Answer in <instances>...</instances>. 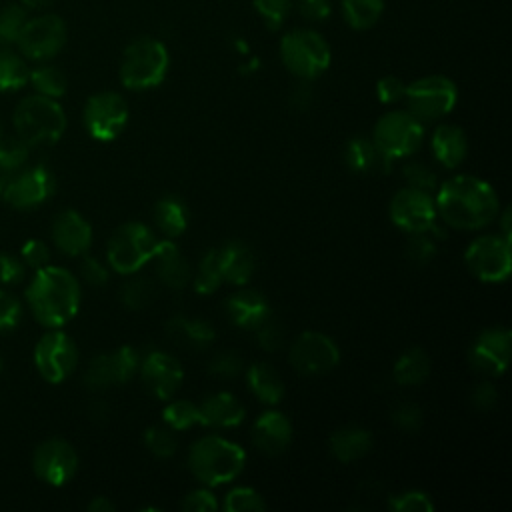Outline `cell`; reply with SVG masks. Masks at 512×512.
Masks as SVG:
<instances>
[{
    "label": "cell",
    "instance_id": "6da1fadb",
    "mask_svg": "<svg viewBox=\"0 0 512 512\" xmlns=\"http://www.w3.org/2000/svg\"><path fill=\"white\" fill-rule=\"evenodd\" d=\"M436 214L452 228L478 230L498 216V196L494 188L470 174L446 180L436 194Z\"/></svg>",
    "mask_w": 512,
    "mask_h": 512
},
{
    "label": "cell",
    "instance_id": "7a4b0ae2",
    "mask_svg": "<svg viewBox=\"0 0 512 512\" xmlns=\"http://www.w3.org/2000/svg\"><path fill=\"white\" fill-rule=\"evenodd\" d=\"M26 302L42 326L60 328L80 308V284L66 268L46 264L36 270L28 284Z\"/></svg>",
    "mask_w": 512,
    "mask_h": 512
},
{
    "label": "cell",
    "instance_id": "3957f363",
    "mask_svg": "<svg viewBox=\"0 0 512 512\" xmlns=\"http://www.w3.org/2000/svg\"><path fill=\"white\" fill-rule=\"evenodd\" d=\"M246 464V452L222 436H202L188 452V468L206 486H220L234 480Z\"/></svg>",
    "mask_w": 512,
    "mask_h": 512
},
{
    "label": "cell",
    "instance_id": "277c9868",
    "mask_svg": "<svg viewBox=\"0 0 512 512\" xmlns=\"http://www.w3.org/2000/svg\"><path fill=\"white\" fill-rule=\"evenodd\" d=\"M170 66V54L162 40L140 36L132 40L120 60V82L128 90H150L164 82Z\"/></svg>",
    "mask_w": 512,
    "mask_h": 512
},
{
    "label": "cell",
    "instance_id": "5b68a950",
    "mask_svg": "<svg viewBox=\"0 0 512 512\" xmlns=\"http://www.w3.org/2000/svg\"><path fill=\"white\" fill-rule=\"evenodd\" d=\"M12 120L16 136L22 138L28 146L54 144L66 130L64 108L56 102V98L42 94L22 98L14 110Z\"/></svg>",
    "mask_w": 512,
    "mask_h": 512
},
{
    "label": "cell",
    "instance_id": "8992f818",
    "mask_svg": "<svg viewBox=\"0 0 512 512\" xmlns=\"http://www.w3.org/2000/svg\"><path fill=\"white\" fill-rule=\"evenodd\" d=\"M280 60L300 80H314L330 66L332 52L326 38L312 28H294L280 40Z\"/></svg>",
    "mask_w": 512,
    "mask_h": 512
},
{
    "label": "cell",
    "instance_id": "52a82bcc",
    "mask_svg": "<svg viewBox=\"0 0 512 512\" xmlns=\"http://www.w3.org/2000/svg\"><path fill=\"white\" fill-rule=\"evenodd\" d=\"M160 246L158 236L140 222H126L108 240L106 258L114 272L134 274L150 262Z\"/></svg>",
    "mask_w": 512,
    "mask_h": 512
},
{
    "label": "cell",
    "instance_id": "ba28073f",
    "mask_svg": "<svg viewBox=\"0 0 512 512\" xmlns=\"http://www.w3.org/2000/svg\"><path fill=\"white\" fill-rule=\"evenodd\" d=\"M424 138L422 120L408 110H392L374 126L372 142L376 150L390 162L414 154Z\"/></svg>",
    "mask_w": 512,
    "mask_h": 512
},
{
    "label": "cell",
    "instance_id": "9c48e42d",
    "mask_svg": "<svg viewBox=\"0 0 512 512\" xmlns=\"http://www.w3.org/2000/svg\"><path fill=\"white\" fill-rule=\"evenodd\" d=\"M66 38V22L58 14L40 12L36 16L26 18L16 40V48L26 60L46 62L64 48Z\"/></svg>",
    "mask_w": 512,
    "mask_h": 512
},
{
    "label": "cell",
    "instance_id": "30bf717a",
    "mask_svg": "<svg viewBox=\"0 0 512 512\" xmlns=\"http://www.w3.org/2000/svg\"><path fill=\"white\" fill-rule=\"evenodd\" d=\"M404 100L418 120H436L456 106L458 88L448 76L428 74L406 84Z\"/></svg>",
    "mask_w": 512,
    "mask_h": 512
},
{
    "label": "cell",
    "instance_id": "8fae6325",
    "mask_svg": "<svg viewBox=\"0 0 512 512\" xmlns=\"http://www.w3.org/2000/svg\"><path fill=\"white\" fill-rule=\"evenodd\" d=\"M468 270L482 282H502L512 270L510 240L502 236H480L464 252Z\"/></svg>",
    "mask_w": 512,
    "mask_h": 512
},
{
    "label": "cell",
    "instance_id": "7c38bea8",
    "mask_svg": "<svg viewBox=\"0 0 512 512\" xmlns=\"http://www.w3.org/2000/svg\"><path fill=\"white\" fill-rule=\"evenodd\" d=\"M128 124V104L112 90L92 94L84 106V126L94 140L110 142L122 134Z\"/></svg>",
    "mask_w": 512,
    "mask_h": 512
},
{
    "label": "cell",
    "instance_id": "4fadbf2b",
    "mask_svg": "<svg viewBox=\"0 0 512 512\" xmlns=\"http://www.w3.org/2000/svg\"><path fill=\"white\" fill-rule=\"evenodd\" d=\"M288 360L298 374L318 376L326 374L340 362V350L336 342L322 332H302L290 346Z\"/></svg>",
    "mask_w": 512,
    "mask_h": 512
},
{
    "label": "cell",
    "instance_id": "5bb4252c",
    "mask_svg": "<svg viewBox=\"0 0 512 512\" xmlns=\"http://www.w3.org/2000/svg\"><path fill=\"white\" fill-rule=\"evenodd\" d=\"M34 364L46 382L66 380L78 364V348L72 338L60 330L44 334L34 348Z\"/></svg>",
    "mask_w": 512,
    "mask_h": 512
},
{
    "label": "cell",
    "instance_id": "9a60e30c",
    "mask_svg": "<svg viewBox=\"0 0 512 512\" xmlns=\"http://www.w3.org/2000/svg\"><path fill=\"white\" fill-rule=\"evenodd\" d=\"M436 204L430 192L418 188H402L390 200V220L408 234L430 232L436 226Z\"/></svg>",
    "mask_w": 512,
    "mask_h": 512
},
{
    "label": "cell",
    "instance_id": "2e32d148",
    "mask_svg": "<svg viewBox=\"0 0 512 512\" xmlns=\"http://www.w3.org/2000/svg\"><path fill=\"white\" fill-rule=\"evenodd\" d=\"M56 190V180L54 174L42 166H30V168H20L18 172H14L4 190L2 196L4 200L18 208V210H26V208H34L42 202H46Z\"/></svg>",
    "mask_w": 512,
    "mask_h": 512
},
{
    "label": "cell",
    "instance_id": "e0dca14e",
    "mask_svg": "<svg viewBox=\"0 0 512 512\" xmlns=\"http://www.w3.org/2000/svg\"><path fill=\"white\" fill-rule=\"evenodd\" d=\"M140 366V356L132 346H120L114 352L98 354L84 372V384L90 390H106L128 382Z\"/></svg>",
    "mask_w": 512,
    "mask_h": 512
},
{
    "label": "cell",
    "instance_id": "ac0fdd59",
    "mask_svg": "<svg viewBox=\"0 0 512 512\" xmlns=\"http://www.w3.org/2000/svg\"><path fill=\"white\" fill-rule=\"evenodd\" d=\"M32 468L42 482L50 486H64L78 470V454L70 442L62 438H48L34 450Z\"/></svg>",
    "mask_w": 512,
    "mask_h": 512
},
{
    "label": "cell",
    "instance_id": "d6986e66",
    "mask_svg": "<svg viewBox=\"0 0 512 512\" xmlns=\"http://www.w3.org/2000/svg\"><path fill=\"white\" fill-rule=\"evenodd\" d=\"M512 350V334L504 326H494L478 334L468 360L472 368L486 376H500L508 368Z\"/></svg>",
    "mask_w": 512,
    "mask_h": 512
},
{
    "label": "cell",
    "instance_id": "ffe728a7",
    "mask_svg": "<svg viewBox=\"0 0 512 512\" xmlns=\"http://www.w3.org/2000/svg\"><path fill=\"white\" fill-rule=\"evenodd\" d=\"M138 368L146 390L160 400L172 398L184 380L180 362L166 352H150Z\"/></svg>",
    "mask_w": 512,
    "mask_h": 512
},
{
    "label": "cell",
    "instance_id": "44dd1931",
    "mask_svg": "<svg viewBox=\"0 0 512 512\" xmlns=\"http://www.w3.org/2000/svg\"><path fill=\"white\" fill-rule=\"evenodd\" d=\"M52 240L60 252L68 256H82L92 244V228L76 210H64L54 218Z\"/></svg>",
    "mask_w": 512,
    "mask_h": 512
},
{
    "label": "cell",
    "instance_id": "7402d4cb",
    "mask_svg": "<svg viewBox=\"0 0 512 512\" xmlns=\"http://www.w3.org/2000/svg\"><path fill=\"white\" fill-rule=\"evenodd\" d=\"M292 440V424L290 420L276 410L264 412L252 428V442L254 446L268 456L282 454Z\"/></svg>",
    "mask_w": 512,
    "mask_h": 512
},
{
    "label": "cell",
    "instance_id": "603a6c76",
    "mask_svg": "<svg viewBox=\"0 0 512 512\" xmlns=\"http://www.w3.org/2000/svg\"><path fill=\"white\" fill-rule=\"evenodd\" d=\"M226 314L232 324L254 330L272 314V310L260 292L238 290L226 300Z\"/></svg>",
    "mask_w": 512,
    "mask_h": 512
},
{
    "label": "cell",
    "instance_id": "cb8c5ba5",
    "mask_svg": "<svg viewBox=\"0 0 512 512\" xmlns=\"http://www.w3.org/2000/svg\"><path fill=\"white\" fill-rule=\"evenodd\" d=\"M200 424L212 428H232L244 420V406L230 392H216L198 404Z\"/></svg>",
    "mask_w": 512,
    "mask_h": 512
},
{
    "label": "cell",
    "instance_id": "d4e9b609",
    "mask_svg": "<svg viewBox=\"0 0 512 512\" xmlns=\"http://www.w3.org/2000/svg\"><path fill=\"white\" fill-rule=\"evenodd\" d=\"M156 262V272L162 284L174 290H182L190 280L188 262L182 258L178 246L168 238L160 240V246L152 258Z\"/></svg>",
    "mask_w": 512,
    "mask_h": 512
},
{
    "label": "cell",
    "instance_id": "484cf974",
    "mask_svg": "<svg viewBox=\"0 0 512 512\" xmlns=\"http://www.w3.org/2000/svg\"><path fill=\"white\" fill-rule=\"evenodd\" d=\"M434 158L444 168H456L462 164L468 152V140L462 128L454 124H442L432 134Z\"/></svg>",
    "mask_w": 512,
    "mask_h": 512
},
{
    "label": "cell",
    "instance_id": "4316f807",
    "mask_svg": "<svg viewBox=\"0 0 512 512\" xmlns=\"http://www.w3.org/2000/svg\"><path fill=\"white\" fill-rule=\"evenodd\" d=\"M372 448V434L360 426H346L330 436V452L340 462H354Z\"/></svg>",
    "mask_w": 512,
    "mask_h": 512
},
{
    "label": "cell",
    "instance_id": "83f0119b",
    "mask_svg": "<svg viewBox=\"0 0 512 512\" xmlns=\"http://www.w3.org/2000/svg\"><path fill=\"white\" fill-rule=\"evenodd\" d=\"M220 252H222L224 282L236 284V286L248 284L256 268L252 250L242 242H228L224 248H220Z\"/></svg>",
    "mask_w": 512,
    "mask_h": 512
},
{
    "label": "cell",
    "instance_id": "f1b7e54d",
    "mask_svg": "<svg viewBox=\"0 0 512 512\" xmlns=\"http://www.w3.org/2000/svg\"><path fill=\"white\" fill-rule=\"evenodd\" d=\"M344 162L350 170H354L358 174H366V172H374V170H388L392 164L376 150L372 140L362 138V136L348 140V144L344 148Z\"/></svg>",
    "mask_w": 512,
    "mask_h": 512
},
{
    "label": "cell",
    "instance_id": "f546056e",
    "mask_svg": "<svg viewBox=\"0 0 512 512\" xmlns=\"http://www.w3.org/2000/svg\"><path fill=\"white\" fill-rule=\"evenodd\" d=\"M246 382L252 394L264 404H278L284 396V382L280 374L266 362L252 364L246 372Z\"/></svg>",
    "mask_w": 512,
    "mask_h": 512
},
{
    "label": "cell",
    "instance_id": "4dcf8cb0",
    "mask_svg": "<svg viewBox=\"0 0 512 512\" xmlns=\"http://www.w3.org/2000/svg\"><path fill=\"white\" fill-rule=\"evenodd\" d=\"M154 224L166 238H178L188 226V210L182 200L164 196L154 206Z\"/></svg>",
    "mask_w": 512,
    "mask_h": 512
},
{
    "label": "cell",
    "instance_id": "1f68e13d",
    "mask_svg": "<svg viewBox=\"0 0 512 512\" xmlns=\"http://www.w3.org/2000/svg\"><path fill=\"white\" fill-rule=\"evenodd\" d=\"M430 374V358L422 348L406 350L392 368V376L400 386H418Z\"/></svg>",
    "mask_w": 512,
    "mask_h": 512
},
{
    "label": "cell",
    "instance_id": "d6a6232c",
    "mask_svg": "<svg viewBox=\"0 0 512 512\" xmlns=\"http://www.w3.org/2000/svg\"><path fill=\"white\" fill-rule=\"evenodd\" d=\"M340 12L350 28L368 30L384 14V0H340Z\"/></svg>",
    "mask_w": 512,
    "mask_h": 512
},
{
    "label": "cell",
    "instance_id": "836d02e7",
    "mask_svg": "<svg viewBox=\"0 0 512 512\" xmlns=\"http://www.w3.org/2000/svg\"><path fill=\"white\" fill-rule=\"evenodd\" d=\"M168 332L172 338L186 342L188 346L194 348H202L208 346L216 332L212 328V324L200 320V318H184V316H176L168 322Z\"/></svg>",
    "mask_w": 512,
    "mask_h": 512
},
{
    "label": "cell",
    "instance_id": "e575fe53",
    "mask_svg": "<svg viewBox=\"0 0 512 512\" xmlns=\"http://www.w3.org/2000/svg\"><path fill=\"white\" fill-rule=\"evenodd\" d=\"M30 68L26 58L14 48L0 50V92H14L28 84Z\"/></svg>",
    "mask_w": 512,
    "mask_h": 512
},
{
    "label": "cell",
    "instance_id": "d590c367",
    "mask_svg": "<svg viewBox=\"0 0 512 512\" xmlns=\"http://www.w3.org/2000/svg\"><path fill=\"white\" fill-rule=\"evenodd\" d=\"M222 282H224L222 252L220 248H210L198 264V270L194 276V290L198 294H212L218 290Z\"/></svg>",
    "mask_w": 512,
    "mask_h": 512
},
{
    "label": "cell",
    "instance_id": "8d00e7d4",
    "mask_svg": "<svg viewBox=\"0 0 512 512\" xmlns=\"http://www.w3.org/2000/svg\"><path fill=\"white\" fill-rule=\"evenodd\" d=\"M28 82L34 86L36 94H42L48 98H60L66 94V88H68L66 74L52 64H40L32 68Z\"/></svg>",
    "mask_w": 512,
    "mask_h": 512
},
{
    "label": "cell",
    "instance_id": "74e56055",
    "mask_svg": "<svg viewBox=\"0 0 512 512\" xmlns=\"http://www.w3.org/2000/svg\"><path fill=\"white\" fill-rule=\"evenodd\" d=\"M28 16V10L20 2H10L0 8V50L16 46V40Z\"/></svg>",
    "mask_w": 512,
    "mask_h": 512
},
{
    "label": "cell",
    "instance_id": "f35d334b",
    "mask_svg": "<svg viewBox=\"0 0 512 512\" xmlns=\"http://www.w3.org/2000/svg\"><path fill=\"white\" fill-rule=\"evenodd\" d=\"M162 420L172 430H188L200 424L198 404H192L188 400H174L162 410Z\"/></svg>",
    "mask_w": 512,
    "mask_h": 512
},
{
    "label": "cell",
    "instance_id": "ab89813d",
    "mask_svg": "<svg viewBox=\"0 0 512 512\" xmlns=\"http://www.w3.org/2000/svg\"><path fill=\"white\" fill-rule=\"evenodd\" d=\"M28 156H30V146L22 138L12 136L0 142V170L6 172L8 176L24 168V164L28 162Z\"/></svg>",
    "mask_w": 512,
    "mask_h": 512
},
{
    "label": "cell",
    "instance_id": "60d3db41",
    "mask_svg": "<svg viewBox=\"0 0 512 512\" xmlns=\"http://www.w3.org/2000/svg\"><path fill=\"white\" fill-rule=\"evenodd\" d=\"M224 510L226 512H260V510H266V502L254 488L240 486L226 494Z\"/></svg>",
    "mask_w": 512,
    "mask_h": 512
},
{
    "label": "cell",
    "instance_id": "b9f144b4",
    "mask_svg": "<svg viewBox=\"0 0 512 512\" xmlns=\"http://www.w3.org/2000/svg\"><path fill=\"white\" fill-rule=\"evenodd\" d=\"M144 444L156 458H170L176 452V436L168 426H150L144 432Z\"/></svg>",
    "mask_w": 512,
    "mask_h": 512
},
{
    "label": "cell",
    "instance_id": "7bdbcfd3",
    "mask_svg": "<svg viewBox=\"0 0 512 512\" xmlns=\"http://www.w3.org/2000/svg\"><path fill=\"white\" fill-rule=\"evenodd\" d=\"M254 10L270 30L282 28L292 10V0H252Z\"/></svg>",
    "mask_w": 512,
    "mask_h": 512
},
{
    "label": "cell",
    "instance_id": "ee69618b",
    "mask_svg": "<svg viewBox=\"0 0 512 512\" xmlns=\"http://www.w3.org/2000/svg\"><path fill=\"white\" fill-rule=\"evenodd\" d=\"M388 506L394 512H432L434 510V502L422 490H406V492L394 494L390 496Z\"/></svg>",
    "mask_w": 512,
    "mask_h": 512
},
{
    "label": "cell",
    "instance_id": "f6af8a7d",
    "mask_svg": "<svg viewBox=\"0 0 512 512\" xmlns=\"http://www.w3.org/2000/svg\"><path fill=\"white\" fill-rule=\"evenodd\" d=\"M152 296H154V286L146 278L130 280L128 284L122 286V292H120L122 304L132 310H140L148 306L152 302Z\"/></svg>",
    "mask_w": 512,
    "mask_h": 512
},
{
    "label": "cell",
    "instance_id": "bcb514c9",
    "mask_svg": "<svg viewBox=\"0 0 512 512\" xmlns=\"http://www.w3.org/2000/svg\"><path fill=\"white\" fill-rule=\"evenodd\" d=\"M22 320V304L20 300L8 292L0 290V334L12 332Z\"/></svg>",
    "mask_w": 512,
    "mask_h": 512
},
{
    "label": "cell",
    "instance_id": "7dc6e473",
    "mask_svg": "<svg viewBox=\"0 0 512 512\" xmlns=\"http://www.w3.org/2000/svg\"><path fill=\"white\" fill-rule=\"evenodd\" d=\"M402 174H404L408 186H412V188L430 192L436 186V174L428 166H424L420 162H408L402 168Z\"/></svg>",
    "mask_w": 512,
    "mask_h": 512
},
{
    "label": "cell",
    "instance_id": "c3c4849f",
    "mask_svg": "<svg viewBox=\"0 0 512 512\" xmlns=\"http://www.w3.org/2000/svg\"><path fill=\"white\" fill-rule=\"evenodd\" d=\"M432 240L434 238H428L426 232L412 234V238L406 244V256L416 264H426L436 254V246Z\"/></svg>",
    "mask_w": 512,
    "mask_h": 512
},
{
    "label": "cell",
    "instance_id": "681fc988",
    "mask_svg": "<svg viewBox=\"0 0 512 512\" xmlns=\"http://www.w3.org/2000/svg\"><path fill=\"white\" fill-rule=\"evenodd\" d=\"M406 84L398 76H384L376 84V96L382 104H396L404 100Z\"/></svg>",
    "mask_w": 512,
    "mask_h": 512
},
{
    "label": "cell",
    "instance_id": "f907efd6",
    "mask_svg": "<svg viewBox=\"0 0 512 512\" xmlns=\"http://www.w3.org/2000/svg\"><path fill=\"white\" fill-rule=\"evenodd\" d=\"M182 508L188 512H214L218 508V502L208 488H198L184 496Z\"/></svg>",
    "mask_w": 512,
    "mask_h": 512
},
{
    "label": "cell",
    "instance_id": "816d5d0a",
    "mask_svg": "<svg viewBox=\"0 0 512 512\" xmlns=\"http://www.w3.org/2000/svg\"><path fill=\"white\" fill-rule=\"evenodd\" d=\"M258 332V342L262 348L266 350H276L282 346L284 342V332H282V326L272 318V314L258 326L254 328Z\"/></svg>",
    "mask_w": 512,
    "mask_h": 512
},
{
    "label": "cell",
    "instance_id": "f5cc1de1",
    "mask_svg": "<svg viewBox=\"0 0 512 512\" xmlns=\"http://www.w3.org/2000/svg\"><path fill=\"white\" fill-rule=\"evenodd\" d=\"M240 368H242V358L236 356L232 350L216 354L208 366V370L220 378H232L240 372Z\"/></svg>",
    "mask_w": 512,
    "mask_h": 512
},
{
    "label": "cell",
    "instance_id": "db71d44e",
    "mask_svg": "<svg viewBox=\"0 0 512 512\" xmlns=\"http://www.w3.org/2000/svg\"><path fill=\"white\" fill-rule=\"evenodd\" d=\"M20 256H22V260H24L30 268L38 270V268H42V266L48 264V260H50V250H48V246H46L42 240L32 238V240H28V242L20 248Z\"/></svg>",
    "mask_w": 512,
    "mask_h": 512
},
{
    "label": "cell",
    "instance_id": "11a10c76",
    "mask_svg": "<svg viewBox=\"0 0 512 512\" xmlns=\"http://www.w3.org/2000/svg\"><path fill=\"white\" fill-rule=\"evenodd\" d=\"M392 422L406 432H416L422 424V410L416 404H400L392 412Z\"/></svg>",
    "mask_w": 512,
    "mask_h": 512
},
{
    "label": "cell",
    "instance_id": "9f6ffc18",
    "mask_svg": "<svg viewBox=\"0 0 512 512\" xmlns=\"http://www.w3.org/2000/svg\"><path fill=\"white\" fill-rule=\"evenodd\" d=\"M80 274L92 286H104L108 282V268L98 258H92L86 254H82Z\"/></svg>",
    "mask_w": 512,
    "mask_h": 512
},
{
    "label": "cell",
    "instance_id": "6f0895ef",
    "mask_svg": "<svg viewBox=\"0 0 512 512\" xmlns=\"http://www.w3.org/2000/svg\"><path fill=\"white\" fill-rule=\"evenodd\" d=\"M296 8L306 20L322 22L332 12V0H296Z\"/></svg>",
    "mask_w": 512,
    "mask_h": 512
},
{
    "label": "cell",
    "instance_id": "680465c9",
    "mask_svg": "<svg viewBox=\"0 0 512 512\" xmlns=\"http://www.w3.org/2000/svg\"><path fill=\"white\" fill-rule=\"evenodd\" d=\"M24 276V262L12 254L0 252V284H16Z\"/></svg>",
    "mask_w": 512,
    "mask_h": 512
},
{
    "label": "cell",
    "instance_id": "91938a15",
    "mask_svg": "<svg viewBox=\"0 0 512 512\" xmlns=\"http://www.w3.org/2000/svg\"><path fill=\"white\" fill-rule=\"evenodd\" d=\"M498 400V392L490 382H480L474 392H472V404L480 410H488L496 404Z\"/></svg>",
    "mask_w": 512,
    "mask_h": 512
},
{
    "label": "cell",
    "instance_id": "94428289",
    "mask_svg": "<svg viewBox=\"0 0 512 512\" xmlns=\"http://www.w3.org/2000/svg\"><path fill=\"white\" fill-rule=\"evenodd\" d=\"M90 512H112L114 504L106 498V496H96L90 504H88Z\"/></svg>",
    "mask_w": 512,
    "mask_h": 512
},
{
    "label": "cell",
    "instance_id": "6125c7cd",
    "mask_svg": "<svg viewBox=\"0 0 512 512\" xmlns=\"http://www.w3.org/2000/svg\"><path fill=\"white\" fill-rule=\"evenodd\" d=\"M28 12H44L54 4V0H18Z\"/></svg>",
    "mask_w": 512,
    "mask_h": 512
},
{
    "label": "cell",
    "instance_id": "be15d7a7",
    "mask_svg": "<svg viewBox=\"0 0 512 512\" xmlns=\"http://www.w3.org/2000/svg\"><path fill=\"white\" fill-rule=\"evenodd\" d=\"M2 366H4V360H2V354H0V370H2Z\"/></svg>",
    "mask_w": 512,
    "mask_h": 512
}]
</instances>
